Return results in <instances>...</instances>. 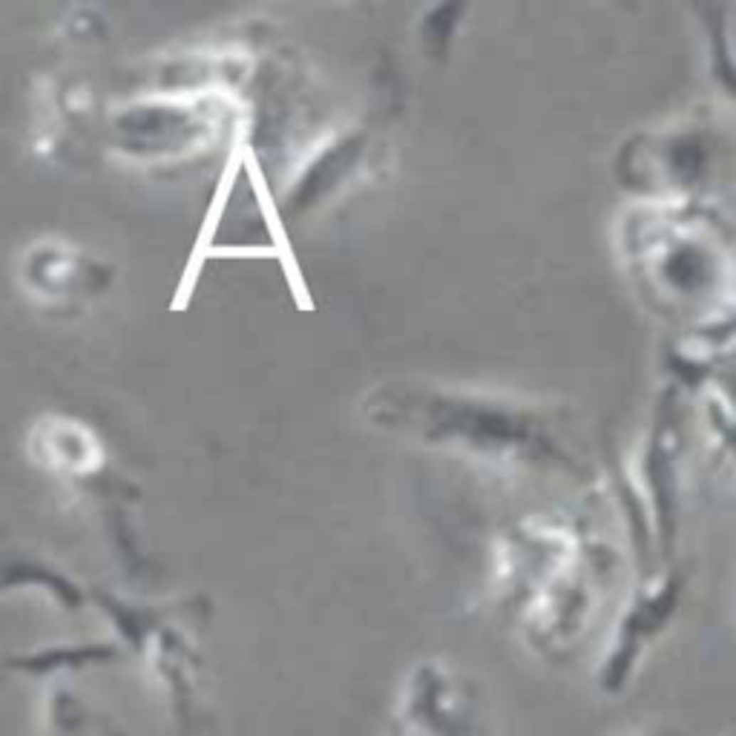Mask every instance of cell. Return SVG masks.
I'll list each match as a JSON object with an SVG mask.
<instances>
[{"instance_id":"6da1fadb","label":"cell","mask_w":736,"mask_h":736,"mask_svg":"<svg viewBox=\"0 0 736 736\" xmlns=\"http://www.w3.org/2000/svg\"><path fill=\"white\" fill-rule=\"evenodd\" d=\"M619 248L641 300L682 322L693 345L736 337V225L699 204L638 201L619 228Z\"/></svg>"},{"instance_id":"7a4b0ae2","label":"cell","mask_w":736,"mask_h":736,"mask_svg":"<svg viewBox=\"0 0 736 736\" xmlns=\"http://www.w3.org/2000/svg\"><path fill=\"white\" fill-rule=\"evenodd\" d=\"M619 179L638 201L736 204V115L699 110L650 127L619 150Z\"/></svg>"},{"instance_id":"3957f363","label":"cell","mask_w":736,"mask_h":736,"mask_svg":"<svg viewBox=\"0 0 736 736\" xmlns=\"http://www.w3.org/2000/svg\"><path fill=\"white\" fill-rule=\"evenodd\" d=\"M417 403L409 406L397 394H391V406H380L394 426L414 420L417 431L437 443H458L463 449L480 452L492 461L498 452L503 458H515L521 446H538L544 431L538 420L527 409H512L495 397L475 394H452V391H409Z\"/></svg>"},{"instance_id":"277c9868","label":"cell","mask_w":736,"mask_h":736,"mask_svg":"<svg viewBox=\"0 0 736 736\" xmlns=\"http://www.w3.org/2000/svg\"><path fill=\"white\" fill-rule=\"evenodd\" d=\"M222 95L153 93L130 101L110 115V141L141 164H170L193 159L219 135Z\"/></svg>"},{"instance_id":"5b68a950","label":"cell","mask_w":736,"mask_h":736,"mask_svg":"<svg viewBox=\"0 0 736 736\" xmlns=\"http://www.w3.org/2000/svg\"><path fill=\"white\" fill-rule=\"evenodd\" d=\"M32 458L52 475L81 480L101 466L104 452L87 426L66 417H43L32 431Z\"/></svg>"},{"instance_id":"8992f818","label":"cell","mask_w":736,"mask_h":736,"mask_svg":"<svg viewBox=\"0 0 736 736\" xmlns=\"http://www.w3.org/2000/svg\"><path fill=\"white\" fill-rule=\"evenodd\" d=\"M87 276L98 279L104 273L95 265H90L78 251L55 242L35 245L23 265L26 290L46 303H72L75 293L90 285Z\"/></svg>"}]
</instances>
